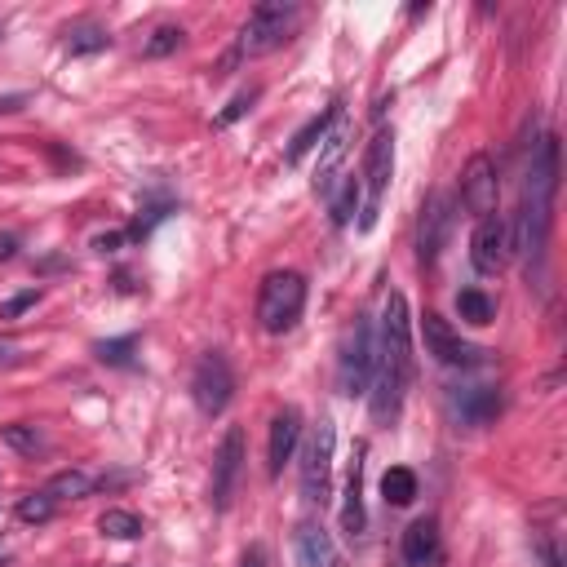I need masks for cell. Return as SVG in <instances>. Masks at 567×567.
<instances>
[{
	"label": "cell",
	"instance_id": "cell-6",
	"mask_svg": "<svg viewBox=\"0 0 567 567\" xmlns=\"http://www.w3.org/2000/svg\"><path fill=\"white\" fill-rule=\"evenodd\" d=\"M333 448H337V426L324 417L302 452V497L319 505V510L333 497Z\"/></svg>",
	"mask_w": 567,
	"mask_h": 567
},
{
	"label": "cell",
	"instance_id": "cell-17",
	"mask_svg": "<svg viewBox=\"0 0 567 567\" xmlns=\"http://www.w3.org/2000/svg\"><path fill=\"white\" fill-rule=\"evenodd\" d=\"M293 559H297V567H342L337 541L324 528H319V523H297V532H293Z\"/></svg>",
	"mask_w": 567,
	"mask_h": 567
},
{
	"label": "cell",
	"instance_id": "cell-24",
	"mask_svg": "<svg viewBox=\"0 0 567 567\" xmlns=\"http://www.w3.org/2000/svg\"><path fill=\"white\" fill-rule=\"evenodd\" d=\"M457 315L466 319V324L483 328V324H492V319H497V302H492L483 288H461V293H457Z\"/></svg>",
	"mask_w": 567,
	"mask_h": 567
},
{
	"label": "cell",
	"instance_id": "cell-26",
	"mask_svg": "<svg viewBox=\"0 0 567 567\" xmlns=\"http://www.w3.org/2000/svg\"><path fill=\"white\" fill-rule=\"evenodd\" d=\"M98 532L111 536V541H138V536L147 532V528H142V519H138L133 510H107V514L98 519Z\"/></svg>",
	"mask_w": 567,
	"mask_h": 567
},
{
	"label": "cell",
	"instance_id": "cell-2",
	"mask_svg": "<svg viewBox=\"0 0 567 567\" xmlns=\"http://www.w3.org/2000/svg\"><path fill=\"white\" fill-rule=\"evenodd\" d=\"M306 311V280L297 271H271L257 293V319L271 337L288 333Z\"/></svg>",
	"mask_w": 567,
	"mask_h": 567
},
{
	"label": "cell",
	"instance_id": "cell-27",
	"mask_svg": "<svg viewBox=\"0 0 567 567\" xmlns=\"http://www.w3.org/2000/svg\"><path fill=\"white\" fill-rule=\"evenodd\" d=\"M0 443L14 452H23V457H36V452H45V435H40L36 426H27V421H14V426L0 430Z\"/></svg>",
	"mask_w": 567,
	"mask_h": 567
},
{
	"label": "cell",
	"instance_id": "cell-7",
	"mask_svg": "<svg viewBox=\"0 0 567 567\" xmlns=\"http://www.w3.org/2000/svg\"><path fill=\"white\" fill-rule=\"evenodd\" d=\"M191 395H195V408H200L204 417H222V412L231 408L235 373H231V364H226L222 350L200 355V364H195V373H191Z\"/></svg>",
	"mask_w": 567,
	"mask_h": 567
},
{
	"label": "cell",
	"instance_id": "cell-37",
	"mask_svg": "<svg viewBox=\"0 0 567 567\" xmlns=\"http://www.w3.org/2000/svg\"><path fill=\"white\" fill-rule=\"evenodd\" d=\"M14 355H18V346L9 342V337H0V364H9V359H14Z\"/></svg>",
	"mask_w": 567,
	"mask_h": 567
},
{
	"label": "cell",
	"instance_id": "cell-19",
	"mask_svg": "<svg viewBox=\"0 0 567 567\" xmlns=\"http://www.w3.org/2000/svg\"><path fill=\"white\" fill-rule=\"evenodd\" d=\"M399 550H404V563L408 567H430L435 563V554H439V523L430 519H412L408 523V532H404V541H399Z\"/></svg>",
	"mask_w": 567,
	"mask_h": 567
},
{
	"label": "cell",
	"instance_id": "cell-32",
	"mask_svg": "<svg viewBox=\"0 0 567 567\" xmlns=\"http://www.w3.org/2000/svg\"><path fill=\"white\" fill-rule=\"evenodd\" d=\"M253 102H257V89H244V94H235L231 102H226V111H222V116H218V120H213V125H218V129H226V125H235V120H240V116H244V111H249V107H253Z\"/></svg>",
	"mask_w": 567,
	"mask_h": 567
},
{
	"label": "cell",
	"instance_id": "cell-21",
	"mask_svg": "<svg viewBox=\"0 0 567 567\" xmlns=\"http://www.w3.org/2000/svg\"><path fill=\"white\" fill-rule=\"evenodd\" d=\"M328 200V213H333V226H350L359 213V204H364V187H359V173H346L342 187H333L324 195Z\"/></svg>",
	"mask_w": 567,
	"mask_h": 567
},
{
	"label": "cell",
	"instance_id": "cell-28",
	"mask_svg": "<svg viewBox=\"0 0 567 567\" xmlns=\"http://www.w3.org/2000/svg\"><path fill=\"white\" fill-rule=\"evenodd\" d=\"M54 510H58V501L54 497H49V492L45 488H40V492H27V497H18V519H23V523H49V519H54Z\"/></svg>",
	"mask_w": 567,
	"mask_h": 567
},
{
	"label": "cell",
	"instance_id": "cell-15",
	"mask_svg": "<svg viewBox=\"0 0 567 567\" xmlns=\"http://www.w3.org/2000/svg\"><path fill=\"white\" fill-rule=\"evenodd\" d=\"M448 404L461 426H488L501 412V390L497 386H457V390H448Z\"/></svg>",
	"mask_w": 567,
	"mask_h": 567
},
{
	"label": "cell",
	"instance_id": "cell-16",
	"mask_svg": "<svg viewBox=\"0 0 567 567\" xmlns=\"http://www.w3.org/2000/svg\"><path fill=\"white\" fill-rule=\"evenodd\" d=\"M297 439H302V412L280 408L275 412V421H271V439H266V470H271V479H280L284 466L293 461Z\"/></svg>",
	"mask_w": 567,
	"mask_h": 567
},
{
	"label": "cell",
	"instance_id": "cell-12",
	"mask_svg": "<svg viewBox=\"0 0 567 567\" xmlns=\"http://www.w3.org/2000/svg\"><path fill=\"white\" fill-rule=\"evenodd\" d=\"M240 466H244V430H240V426H231V430L222 435L218 457H213V510H231Z\"/></svg>",
	"mask_w": 567,
	"mask_h": 567
},
{
	"label": "cell",
	"instance_id": "cell-11",
	"mask_svg": "<svg viewBox=\"0 0 567 567\" xmlns=\"http://www.w3.org/2000/svg\"><path fill=\"white\" fill-rule=\"evenodd\" d=\"M461 204L474 218H492L497 213V164L492 156H474L461 173Z\"/></svg>",
	"mask_w": 567,
	"mask_h": 567
},
{
	"label": "cell",
	"instance_id": "cell-20",
	"mask_svg": "<svg viewBox=\"0 0 567 567\" xmlns=\"http://www.w3.org/2000/svg\"><path fill=\"white\" fill-rule=\"evenodd\" d=\"M337 116H342V107L333 102V107H324L319 116L306 120V125L293 133V142H288V156H284V160H288V164H302V160H306V151H315L319 142H324V133L333 129V120H337Z\"/></svg>",
	"mask_w": 567,
	"mask_h": 567
},
{
	"label": "cell",
	"instance_id": "cell-3",
	"mask_svg": "<svg viewBox=\"0 0 567 567\" xmlns=\"http://www.w3.org/2000/svg\"><path fill=\"white\" fill-rule=\"evenodd\" d=\"M293 23H297V5H293V0H266V5H257L249 14L235 54H240V58L275 54V49L288 40V32H293Z\"/></svg>",
	"mask_w": 567,
	"mask_h": 567
},
{
	"label": "cell",
	"instance_id": "cell-10",
	"mask_svg": "<svg viewBox=\"0 0 567 567\" xmlns=\"http://www.w3.org/2000/svg\"><path fill=\"white\" fill-rule=\"evenodd\" d=\"M505 257H510V226H505L501 213H492V218H479L470 235V262L479 275H497L505 266Z\"/></svg>",
	"mask_w": 567,
	"mask_h": 567
},
{
	"label": "cell",
	"instance_id": "cell-22",
	"mask_svg": "<svg viewBox=\"0 0 567 567\" xmlns=\"http://www.w3.org/2000/svg\"><path fill=\"white\" fill-rule=\"evenodd\" d=\"M94 488H98V479L89 470H58L54 479L45 483V492L54 501H85Z\"/></svg>",
	"mask_w": 567,
	"mask_h": 567
},
{
	"label": "cell",
	"instance_id": "cell-23",
	"mask_svg": "<svg viewBox=\"0 0 567 567\" xmlns=\"http://www.w3.org/2000/svg\"><path fill=\"white\" fill-rule=\"evenodd\" d=\"M381 497H386V505H395V510L412 505L417 501V474H412L408 466H390L386 474H381Z\"/></svg>",
	"mask_w": 567,
	"mask_h": 567
},
{
	"label": "cell",
	"instance_id": "cell-29",
	"mask_svg": "<svg viewBox=\"0 0 567 567\" xmlns=\"http://www.w3.org/2000/svg\"><path fill=\"white\" fill-rule=\"evenodd\" d=\"M133 346H138V337H111V342L94 346V355L111 368H133Z\"/></svg>",
	"mask_w": 567,
	"mask_h": 567
},
{
	"label": "cell",
	"instance_id": "cell-31",
	"mask_svg": "<svg viewBox=\"0 0 567 567\" xmlns=\"http://www.w3.org/2000/svg\"><path fill=\"white\" fill-rule=\"evenodd\" d=\"M178 45H182V27H156L151 40L142 45V58H169Z\"/></svg>",
	"mask_w": 567,
	"mask_h": 567
},
{
	"label": "cell",
	"instance_id": "cell-33",
	"mask_svg": "<svg viewBox=\"0 0 567 567\" xmlns=\"http://www.w3.org/2000/svg\"><path fill=\"white\" fill-rule=\"evenodd\" d=\"M36 302H40V288H27V293H14V297H9V302H0V319H18V315H27Z\"/></svg>",
	"mask_w": 567,
	"mask_h": 567
},
{
	"label": "cell",
	"instance_id": "cell-1",
	"mask_svg": "<svg viewBox=\"0 0 567 567\" xmlns=\"http://www.w3.org/2000/svg\"><path fill=\"white\" fill-rule=\"evenodd\" d=\"M554 191H559V138L545 133L541 147L532 151L523 204L519 218H514V244H510V249L523 253L528 271L545 262V244H550V222H554Z\"/></svg>",
	"mask_w": 567,
	"mask_h": 567
},
{
	"label": "cell",
	"instance_id": "cell-30",
	"mask_svg": "<svg viewBox=\"0 0 567 567\" xmlns=\"http://www.w3.org/2000/svg\"><path fill=\"white\" fill-rule=\"evenodd\" d=\"M532 550L541 554V563H545V567H563L559 528H532Z\"/></svg>",
	"mask_w": 567,
	"mask_h": 567
},
{
	"label": "cell",
	"instance_id": "cell-5",
	"mask_svg": "<svg viewBox=\"0 0 567 567\" xmlns=\"http://www.w3.org/2000/svg\"><path fill=\"white\" fill-rule=\"evenodd\" d=\"M390 178H395V133L381 129L373 142H368V160L364 173H359V187H364V209H359V231H373L381 200L390 191Z\"/></svg>",
	"mask_w": 567,
	"mask_h": 567
},
{
	"label": "cell",
	"instance_id": "cell-4",
	"mask_svg": "<svg viewBox=\"0 0 567 567\" xmlns=\"http://www.w3.org/2000/svg\"><path fill=\"white\" fill-rule=\"evenodd\" d=\"M373 368H377V337L368 319H355L346 328L342 355H337V390L342 395H368L373 386Z\"/></svg>",
	"mask_w": 567,
	"mask_h": 567
},
{
	"label": "cell",
	"instance_id": "cell-13",
	"mask_svg": "<svg viewBox=\"0 0 567 567\" xmlns=\"http://www.w3.org/2000/svg\"><path fill=\"white\" fill-rule=\"evenodd\" d=\"M448 226H452L448 195H430V200L421 204V218H417V257H421V266L439 262L443 240H448Z\"/></svg>",
	"mask_w": 567,
	"mask_h": 567
},
{
	"label": "cell",
	"instance_id": "cell-14",
	"mask_svg": "<svg viewBox=\"0 0 567 567\" xmlns=\"http://www.w3.org/2000/svg\"><path fill=\"white\" fill-rule=\"evenodd\" d=\"M350 138H355V129H350L346 111L333 120V129L324 133V142H319V164H315V191L328 195L337 187V169H342L346 151H350Z\"/></svg>",
	"mask_w": 567,
	"mask_h": 567
},
{
	"label": "cell",
	"instance_id": "cell-8",
	"mask_svg": "<svg viewBox=\"0 0 567 567\" xmlns=\"http://www.w3.org/2000/svg\"><path fill=\"white\" fill-rule=\"evenodd\" d=\"M377 359L390 368H399L404 377H412V315L404 293H386L381 306V342H377Z\"/></svg>",
	"mask_w": 567,
	"mask_h": 567
},
{
	"label": "cell",
	"instance_id": "cell-36",
	"mask_svg": "<svg viewBox=\"0 0 567 567\" xmlns=\"http://www.w3.org/2000/svg\"><path fill=\"white\" fill-rule=\"evenodd\" d=\"M14 235H0V262H9V257H14Z\"/></svg>",
	"mask_w": 567,
	"mask_h": 567
},
{
	"label": "cell",
	"instance_id": "cell-9",
	"mask_svg": "<svg viewBox=\"0 0 567 567\" xmlns=\"http://www.w3.org/2000/svg\"><path fill=\"white\" fill-rule=\"evenodd\" d=\"M421 342H426V355H435L439 364H448V368H479L483 355H488V350L461 342L457 328L435 311H426V319H421Z\"/></svg>",
	"mask_w": 567,
	"mask_h": 567
},
{
	"label": "cell",
	"instance_id": "cell-34",
	"mask_svg": "<svg viewBox=\"0 0 567 567\" xmlns=\"http://www.w3.org/2000/svg\"><path fill=\"white\" fill-rule=\"evenodd\" d=\"M125 240H129V235L111 231V235H98V240H94V249H98V253H116V249H120V244H125Z\"/></svg>",
	"mask_w": 567,
	"mask_h": 567
},
{
	"label": "cell",
	"instance_id": "cell-35",
	"mask_svg": "<svg viewBox=\"0 0 567 567\" xmlns=\"http://www.w3.org/2000/svg\"><path fill=\"white\" fill-rule=\"evenodd\" d=\"M27 107V94H0V116H14Z\"/></svg>",
	"mask_w": 567,
	"mask_h": 567
},
{
	"label": "cell",
	"instance_id": "cell-18",
	"mask_svg": "<svg viewBox=\"0 0 567 567\" xmlns=\"http://www.w3.org/2000/svg\"><path fill=\"white\" fill-rule=\"evenodd\" d=\"M364 457L368 448L355 443V457H350V470H346V501H342V532L350 541L364 532Z\"/></svg>",
	"mask_w": 567,
	"mask_h": 567
},
{
	"label": "cell",
	"instance_id": "cell-25",
	"mask_svg": "<svg viewBox=\"0 0 567 567\" xmlns=\"http://www.w3.org/2000/svg\"><path fill=\"white\" fill-rule=\"evenodd\" d=\"M107 45H111V36H107V27H98V23H80V27H71L67 32V54L71 58L102 54Z\"/></svg>",
	"mask_w": 567,
	"mask_h": 567
}]
</instances>
